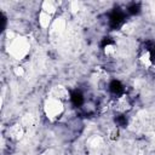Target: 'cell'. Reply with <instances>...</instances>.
<instances>
[{"instance_id":"obj_1","label":"cell","mask_w":155,"mask_h":155,"mask_svg":"<svg viewBox=\"0 0 155 155\" xmlns=\"http://www.w3.org/2000/svg\"><path fill=\"white\" fill-rule=\"evenodd\" d=\"M124 18H125V15H124V12H122L121 10H119V8L114 10V11H113V13L110 15V19H109L110 27H111V28H114V29L119 28V27L122 24Z\"/></svg>"},{"instance_id":"obj_2","label":"cell","mask_w":155,"mask_h":155,"mask_svg":"<svg viewBox=\"0 0 155 155\" xmlns=\"http://www.w3.org/2000/svg\"><path fill=\"white\" fill-rule=\"evenodd\" d=\"M109 90H110V92H111L114 96H117V97H119V96H122L124 92H125L124 85H122L120 81H117V80H114V81L110 82Z\"/></svg>"},{"instance_id":"obj_3","label":"cell","mask_w":155,"mask_h":155,"mask_svg":"<svg viewBox=\"0 0 155 155\" xmlns=\"http://www.w3.org/2000/svg\"><path fill=\"white\" fill-rule=\"evenodd\" d=\"M70 99H71V102H73V104H74L75 107H80V105H82L84 102H85V98H84V96H82V93H81L80 91H74V92L71 93Z\"/></svg>"},{"instance_id":"obj_4","label":"cell","mask_w":155,"mask_h":155,"mask_svg":"<svg viewBox=\"0 0 155 155\" xmlns=\"http://www.w3.org/2000/svg\"><path fill=\"white\" fill-rule=\"evenodd\" d=\"M115 122H116L119 126H126V124H127L126 116H125V115H117V116L115 117Z\"/></svg>"},{"instance_id":"obj_5","label":"cell","mask_w":155,"mask_h":155,"mask_svg":"<svg viewBox=\"0 0 155 155\" xmlns=\"http://www.w3.org/2000/svg\"><path fill=\"white\" fill-rule=\"evenodd\" d=\"M139 5L138 4H132L130 7H128V12L131 13V15H136V13H138L139 12Z\"/></svg>"}]
</instances>
